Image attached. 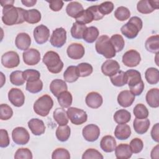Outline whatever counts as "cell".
<instances>
[{
    "label": "cell",
    "mask_w": 159,
    "mask_h": 159,
    "mask_svg": "<svg viewBox=\"0 0 159 159\" xmlns=\"http://www.w3.org/2000/svg\"><path fill=\"white\" fill-rule=\"evenodd\" d=\"M25 9L14 7V5L4 6L2 9V21L7 25H13L23 23L24 20Z\"/></svg>",
    "instance_id": "obj_1"
},
{
    "label": "cell",
    "mask_w": 159,
    "mask_h": 159,
    "mask_svg": "<svg viewBox=\"0 0 159 159\" xmlns=\"http://www.w3.org/2000/svg\"><path fill=\"white\" fill-rule=\"evenodd\" d=\"M42 61L48 70L53 74L60 73L63 68L64 64L61 60L59 55L54 51L46 52L43 57Z\"/></svg>",
    "instance_id": "obj_2"
},
{
    "label": "cell",
    "mask_w": 159,
    "mask_h": 159,
    "mask_svg": "<svg viewBox=\"0 0 159 159\" xmlns=\"http://www.w3.org/2000/svg\"><path fill=\"white\" fill-rule=\"evenodd\" d=\"M95 48L99 54L102 55L106 58L109 59L116 56V50L107 35H101L97 39Z\"/></svg>",
    "instance_id": "obj_3"
},
{
    "label": "cell",
    "mask_w": 159,
    "mask_h": 159,
    "mask_svg": "<svg viewBox=\"0 0 159 159\" xmlns=\"http://www.w3.org/2000/svg\"><path fill=\"white\" fill-rule=\"evenodd\" d=\"M143 26L142 19L137 16L130 18L129 21L120 28L122 34L127 39H132L135 38Z\"/></svg>",
    "instance_id": "obj_4"
},
{
    "label": "cell",
    "mask_w": 159,
    "mask_h": 159,
    "mask_svg": "<svg viewBox=\"0 0 159 159\" xmlns=\"http://www.w3.org/2000/svg\"><path fill=\"white\" fill-rule=\"evenodd\" d=\"M53 106V101L51 96L44 94L38 98L34 104V112L42 117L47 116Z\"/></svg>",
    "instance_id": "obj_5"
},
{
    "label": "cell",
    "mask_w": 159,
    "mask_h": 159,
    "mask_svg": "<svg viewBox=\"0 0 159 159\" xmlns=\"http://www.w3.org/2000/svg\"><path fill=\"white\" fill-rule=\"evenodd\" d=\"M66 113L71 122L76 125H81L86 122L88 119L86 112L84 110L77 107H69Z\"/></svg>",
    "instance_id": "obj_6"
},
{
    "label": "cell",
    "mask_w": 159,
    "mask_h": 159,
    "mask_svg": "<svg viewBox=\"0 0 159 159\" xmlns=\"http://www.w3.org/2000/svg\"><path fill=\"white\" fill-rule=\"evenodd\" d=\"M66 41V31L63 27L55 29L51 35L50 42L53 47L61 48Z\"/></svg>",
    "instance_id": "obj_7"
},
{
    "label": "cell",
    "mask_w": 159,
    "mask_h": 159,
    "mask_svg": "<svg viewBox=\"0 0 159 159\" xmlns=\"http://www.w3.org/2000/svg\"><path fill=\"white\" fill-rule=\"evenodd\" d=\"M12 139L16 144L23 145L29 142L30 134L24 127H17L14 128L12 132Z\"/></svg>",
    "instance_id": "obj_8"
},
{
    "label": "cell",
    "mask_w": 159,
    "mask_h": 159,
    "mask_svg": "<svg viewBox=\"0 0 159 159\" xmlns=\"http://www.w3.org/2000/svg\"><path fill=\"white\" fill-rule=\"evenodd\" d=\"M1 63L4 67L7 68L17 67L20 63L19 56L14 51L7 52L1 57Z\"/></svg>",
    "instance_id": "obj_9"
},
{
    "label": "cell",
    "mask_w": 159,
    "mask_h": 159,
    "mask_svg": "<svg viewBox=\"0 0 159 159\" xmlns=\"http://www.w3.org/2000/svg\"><path fill=\"white\" fill-rule=\"evenodd\" d=\"M122 63L128 67H135L139 65L141 61L140 53L135 50H129L122 56Z\"/></svg>",
    "instance_id": "obj_10"
},
{
    "label": "cell",
    "mask_w": 159,
    "mask_h": 159,
    "mask_svg": "<svg viewBox=\"0 0 159 159\" xmlns=\"http://www.w3.org/2000/svg\"><path fill=\"white\" fill-rule=\"evenodd\" d=\"M82 134L86 141L94 142L98 139L100 135V129L96 124H90L83 127Z\"/></svg>",
    "instance_id": "obj_11"
},
{
    "label": "cell",
    "mask_w": 159,
    "mask_h": 159,
    "mask_svg": "<svg viewBox=\"0 0 159 159\" xmlns=\"http://www.w3.org/2000/svg\"><path fill=\"white\" fill-rule=\"evenodd\" d=\"M159 8L158 1L141 0L138 2L137 5V11L143 14H147L152 12L155 9Z\"/></svg>",
    "instance_id": "obj_12"
},
{
    "label": "cell",
    "mask_w": 159,
    "mask_h": 159,
    "mask_svg": "<svg viewBox=\"0 0 159 159\" xmlns=\"http://www.w3.org/2000/svg\"><path fill=\"white\" fill-rule=\"evenodd\" d=\"M34 37L38 44H43L47 42L50 37V30L45 25L41 24L37 26L34 30Z\"/></svg>",
    "instance_id": "obj_13"
},
{
    "label": "cell",
    "mask_w": 159,
    "mask_h": 159,
    "mask_svg": "<svg viewBox=\"0 0 159 159\" xmlns=\"http://www.w3.org/2000/svg\"><path fill=\"white\" fill-rule=\"evenodd\" d=\"M8 99L10 102L16 107H21L25 102V96L19 88H11L8 92Z\"/></svg>",
    "instance_id": "obj_14"
},
{
    "label": "cell",
    "mask_w": 159,
    "mask_h": 159,
    "mask_svg": "<svg viewBox=\"0 0 159 159\" xmlns=\"http://www.w3.org/2000/svg\"><path fill=\"white\" fill-rule=\"evenodd\" d=\"M24 62L27 65H35L40 60L41 56L39 51L35 48H29L22 53Z\"/></svg>",
    "instance_id": "obj_15"
},
{
    "label": "cell",
    "mask_w": 159,
    "mask_h": 159,
    "mask_svg": "<svg viewBox=\"0 0 159 159\" xmlns=\"http://www.w3.org/2000/svg\"><path fill=\"white\" fill-rule=\"evenodd\" d=\"M66 53L69 58L73 60H79L83 57L85 50L81 43H72L68 47Z\"/></svg>",
    "instance_id": "obj_16"
},
{
    "label": "cell",
    "mask_w": 159,
    "mask_h": 159,
    "mask_svg": "<svg viewBox=\"0 0 159 159\" xmlns=\"http://www.w3.org/2000/svg\"><path fill=\"white\" fill-rule=\"evenodd\" d=\"M120 65L114 60H107L101 66L102 73L107 76H111L117 73L120 70Z\"/></svg>",
    "instance_id": "obj_17"
},
{
    "label": "cell",
    "mask_w": 159,
    "mask_h": 159,
    "mask_svg": "<svg viewBox=\"0 0 159 159\" xmlns=\"http://www.w3.org/2000/svg\"><path fill=\"white\" fill-rule=\"evenodd\" d=\"M135 95L129 90H124L117 96V102L123 107L130 106L135 101Z\"/></svg>",
    "instance_id": "obj_18"
},
{
    "label": "cell",
    "mask_w": 159,
    "mask_h": 159,
    "mask_svg": "<svg viewBox=\"0 0 159 159\" xmlns=\"http://www.w3.org/2000/svg\"><path fill=\"white\" fill-rule=\"evenodd\" d=\"M85 102L89 107L92 109H98L102 105L103 99L99 93L93 91L87 94Z\"/></svg>",
    "instance_id": "obj_19"
},
{
    "label": "cell",
    "mask_w": 159,
    "mask_h": 159,
    "mask_svg": "<svg viewBox=\"0 0 159 159\" xmlns=\"http://www.w3.org/2000/svg\"><path fill=\"white\" fill-rule=\"evenodd\" d=\"M28 127L32 133L35 135H40L45 131V126L43 120L37 119H31L28 122Z\"/></svg>",
    "instance_id": "obj_20"
},
{
    "label": "cell",
    "mask_w": 159,
    "mask_h": 159,
    "mask_svg": "<svg viewBox=\"0 0 159 159\" xmlns=\"http://www.w3.org/2000/svg\"><path fill=\"white\" fill-rule=\"evenodd\" d=\"M31 44V39L29 35L25 32L17 34L15 40V45L20 50H27Z\"/></svg>",
    "instance_id": "obj_21"
},
{
    "label": "cell",
    "mask_w": 159,
    "mask_h": 159,
    "mask_svg": "<svg viewBox=\"0 0 159 159\" xmlns=\"http://www.w3.org/2000/svg\"><path fill=\"white\" fill-rule=\"evenodd\" d=\"M68 86L66 82L61 79L53 80L50 84V89L54 96L58 97L60 93L67 91Z\"/></svg>",
    "instance_id": "obj_22"
},
{
    "label": "cell",
    "mask_w": 159,
    "mask_h": 159,
    "mask_svg": "<svg viewBox=\"0 0 159 159\" xmlns=\"http://www.w3.org/2000/svg\"><path fill=\"white\" fill-rule=\"evenodd\" d=\"M125 74L127 78V84L129 88H132L140 83L143 81L142 80L140 73L135 70L130 69L125 71Z\"/></svg>",
    "instance_id": "obj_23"
},
{
    "label": "cell",
    "mask_w": 159,
    "mask_h": 159,
    "mask_svg": "<svg viewBox=\"0 0 159 159\" xmlns=\"http://www.w3.org/2000/svg\"><path fill=\"white\" fill-rule=\"evenodd\" d=\"M131 134V129L129 125L125 124H118L114 130L115 137L120 140H127Z\"/></svg>",
    "instance_id": "obj_24"
},
{
    "label": "cell",
    "mask_w": 159,
    "mask_h": 159,
    "mask_svg": "<svg viewBox=\"0 0 159 159\" xmlns=\"http://www.w3.org/2000/svg\"><path fill=\"white\" fill-rule=\"evenodd\" d=\"M100 147L105 152H112L116 147V141L111 135L104 136L101 140Z\"/></svg>",
    "instance_id": "obj_25"
},
{
    "label": "cell",
    "mask_w": 159,
    "mask_h": 159,
    "mask_svg": "<svg viewBox=\"0 0 159 159\" xmlns=\"http://www.w3.org/2000/svg\"><path fill=\"white\" fill-rule=\"evenodd\" d=\"M115 155L118 159H128L131 157L132 152L129 145L120 143L115 148Z\"/></svg>",
    "instance_id": "obj_26"
},
{
    "label": "cell",
    "mask_w": 159,
    "mask_h": 159,
    "mask_svg": "<svg viewBox=\"0 0 159 159\" xmlns=\"http://www.w3.org/2000/svg\"><path fill=\"white\" fill-rule=\"evenodd\" d=\"M150 125L149 119L135 118L133 122L134 130L139 134H143L147 132Z\"/></svg>",
    "instance_id": "obj_27"
},
{
    "label": "cell",
    "mask_w": 159,
    "mask_h": 159,
    "mask_svg": "<svg viewBox=\"0 0 159 159\" xmlns=\"http://www.w3.org/2000/svg\"><path fill=\"white\" fill-rule=\"evenodd\" d=\"M146 101L147 104L153 108L159 106V89L158 88H152L150 89L146 94Z\"/></svg>",
    "instance_id": "obj_28"
},
{
    "label": "cell",
    "mask_w": 159,
    "mask_h": 159,
    "mask_svg": "<svg viewBox=\"0 0 159 159\" xmlns=\"http://www.w3.org/2000/svg\"><path fill=\"white\" fill-rule=\"evenodd\" d=\"M84 10L82 4L77 1H71L68 4L66 7L67 14L73 17L76 18Z\"/></svg>",
    "instance_id": "obj_29"
},
{
    "label": "cell",
    "mask_w": 159,
    "mask_h": 159,
    "mask_svg": "<svg viewBox=\"0 0 159 159\" xmlns=\"http://www.w3.org/2000/svg\"><path fill=\"white\" fill-rule=\"evenodd\" d=\"M41 13L36 9L25 10L24 13V20L29 24H37L41 20Z\"/></svg>",
    "instance_id": "obj_30"
},
{
    "label": "cell",
    "mask_w": 159,
    "mask_h": 159,
    "mask_svg": "<svg viewBox=\"0 0 159 159\" xmlns=\"http://www.w3.org/2000/svg\"><path fill=\"white\" fill-rule=\"evenodd\" d=\"M146 50L151 53H157L159 52V35H152L149 37L145 43Z\"/></svg>",
    "instance_id": "obj_31"
},
{
    "label": "cell",
    "mask_w": 159,
    "mask_h": 159,
    "mask_svg": "<svg viewBox=\"0 0 159 159\" xmlns=\"http://www.w3.org/2000/svg\"><path fill=\"white\" fill-rule=\"evenodd\" d=\"M99 32L97 27L94 26H91L87 27L84 32L83 39L87 43H93L98 39Z\"/></svg>",
    "instance_id": "obj_32"
},
{
    "label": "cell",
    "mask_w": 159,
    "mask_h": 159,
    "mask_svg": "<svg viewBox=\"0 0 159 159\" xmlns=\"http://www.w3.org/2000/svg\"><path fill=\"white\" fill-rule=\"evenodd\" d=\"M53 117L59 125H65L68 123V117L66 111L63 108H57L53 111Z\"/></svg>",
    "instance_id": "obj_33"
},
{
    "label": "cell",
    "mask_w": 159,
    "mask_h": 159,
    "mask_svg": "<svg viewBox=\"0 0 159 159\" xmlns=\"http://www.w3.org/2000/svg\"><path fill=\"white\" fill-rule=\"evenodd\" d=\"M113 118L114 121L118 124H126L130 120L131 114L125 109H119L114 113Z\"/></svg>",
    "instance_id": "obj_34"
},
{
    "label": "cell",
    "mask_w": 159,
    "mask_h": 159,
    "mask_svg": "<svg viewBox=\"0 0 159 159\" xmlns=\"http://www.w3.org/2000/svg\"><path fill=\"white\" fill-rule=\"evenodd\" d=\"M110 80L112 84L117 87L123 86L127 83L125 72L121 70H119L117 73L110 76Z\"/></svg>",
    "instance_id": "obj_35"
},
{
    "label": "cell",
    "mask_w": 159,
    "mask_h": 159,
    "mask_svg": "<svg viewBox=\"0 0 159 159\" xmlns=\"http://www.w3.org/2000/svg\"><path fill=\"white\" fill-rule=\"evenodd\" d=\"M145 78L150 84H156L159 81V71L157 68H148L145 73Z\"/></svg>",
    "instance_id": "obj_36"
},
{
    "label": "cell",
    "mask_w": 159,
    "mask_h": 159,
    "mask_svg": "<svg viewBox=\"0 0 159 159\" xmlns=\"http://www.w3.org/2000/svg\"><path fill=\"white\" fill-rule=\"evenodd\" d=\"M56 137L57 139L60 142H66L68 140L70 134V127L67 125H59L56 130Z\"/></svg>",
    "instance_id": "obj_37"
},
{
    "label": "cell",
    "mask_w": 159,
    "mask_h": 159,
    "mask_svg": "<svg viewBox=\"0 0 159 159\" xmlns=\"http://www.w3.org/2000/svg\"><path fill=\"white\" fill-rule=\"evenodd\" d=\"M86 28L87 27L84 24H82L77 22H74L71 28V35L74 39H82L84 32Z\"/></svg>",
    "instance_id": "obj_38"
},
{
    "label": "cell",
    "mask_w": 159,
    "mask_h": 159,
    "mask_svg": "<svg viewBox=\"0 0 159 159\" xmlns=\"http://www.w3.org/2000/svg\"><path fill=\"white\" fill-rule=\"evenodd\" d=\"M63 78L68 83L75 82L79 78L76 66L73 65L68 66L63 73Z\"/></svg>",
    "instance_id": "obj_39"
},
{
    "label": "cell",
    "mask_w": 159,
    "mask_h": 159,
    "mask_svg": "<svg viewBox=\"0 0 159 159\" xmlns=\"http://www.w3.org/2000/svg\"><path fill=\"white\" fill-rule=\"evenodd\" d=\"M57 100L63 108H68L72 104L73 97L69 91H65L60 94L57 97Z\"/></svg>",
    "instance_id": "obj_40"
},
{
    "label": "cell",
    "mask_w": 159,
    "mask_h": 159,
    "mask_svg": "<svg viewBox=\"0 0 159 159\" xmlns=\"http://www.w3.org/2000/svg\"><path fill=\"white\" fill-rule=\"evenodd\" d=\"M76 22L84 24L86 25V24H89L91 23L93 20H94V16L92 14V12L90 11V10L87 8L86 9H84L76 18Z\"/></svg>",
    "instance_id": "obj_41"
},
{
    "label": "cell",
    "mask_w": 159,
    "mask_h": 159,
    "mask_svg": "<svg viewBox=\"0 0 159 159\" xmlns=\"http://www.w3.org/2000/svg\"><path fill=\"white\" fill-rule=\"evenodd\" d=\"M110 40L116 50V52H119L124 48L125 42L122 35L119 34H114L111 36Z\"/></svg>",
    "instance_id": "obj_42"
},
{
    "label": "cell",
    "mask_w": 159,
    "mask_h": 159,
    "mask_svg": "<svg viewBox=\"0 0 159 159\" xmlns=\"http://www.w3.org/2000/svg\"><path fill=\"white\" fill-rule=\"evenodd\" d=\"M79 77H86L89 76L93 71L91 65L88 63H81L76 66Z\"/></svg>",
    "instance_id": "obj_43"
},
{
    "label": "cell",
    "mask_w": 159,
    "mask_h": 159,
    "mask_svg": "<svg viewBox=\"0 0 159 159\" xmlns=\"http://www.w3.org/2000/svg\"><path fill=\"white\" fill-rule=\"evenodd\" d=\"M133 113L137 119H146L149 114L148 109L143 104H137L134 108Z\"/></svg>",
    "instance_id": "obj_44"
},
{
    "label": "cell",
    "mask_w": 159,
    "mask_h": 159,
    "mask_svg": "<svg viewBox=\"0 0 159 159\" xmlns=\"http://www.w3.org/2000/svg\"><path fill=\"white\" fill-rule=\"evenodd\" d=\"M11 83L16 86H21L25 83V79L23 76V71L17 70L12 71L9 76Z\"/></svg>",
    "instance_id": "obj_45"
},
{
    "label": "cell",
    "mask_w": 159,
    "mask_h": 159,
    "mask_svg": "<svg viewBox=\"0 0 159 159\" xmlns=\"http://www.w3.org/2000/svg\"><path fill=\"white\" fill-rule=\"evenodd\" d=\"M114 16L119 21H124L130 17V12L128 8L124 6H119L115 11Z\"/></svg>",
    "instance_id": "obj_46"
},
{
    "label": "cell",
    "mask_w": 159,
    "mask_h": 159,
    "mask_svg": "<svg viewBox=\"0 0 159 159\" xmlns=\"http://www.w3.org/2000/svg\"><path fill=\"white\" fill-rule=\"evenodd\" d=\"M43 88V83L39 79L38 80L27 82L25 89L27 91L31 93H37L42 90Z\"/></svg>",
    "instance_id": "obj_47"
},
{
    "label": "cell",
    "mask_w": 159,
    "mask_h": 159,
    "mask_svg": "<svg viewBox=\"0 0 159 159\" xmlns=\"http://www.w3.org/2000/svg\"><path fill=\"white\" fill-rule=\"evenodd\" d=\"M23 76L27 82H31L39 80L40 73L36 70L27 69L23 71Z\"/></svg>",
    "instance_id": "obj_48"
},
{
    "label": "cell",
    "mask_w": 159,
    "mask_h": 159,
    "mask_svg": "<svg viewBox=\"0 0 159 159\" xmlns=\"http://www.w3.org/2000/svg\"><path fill=\"white\" fill-rule=\"evenodd\" d=\"M13 111L12 108L6 104H1L0 106V119L2 120H6L12 117Z\"/></svg>",
    "instance_id": "obj_49"
},
{
    "label": "cell",
    "mask_w": 159,
    "mask_h": 159,
    "mask_svg": "<svg viewBox=\"0 0 159 159\" xmlns=\"http://www.w3.org/2000/svg\"><path fill=\"white\" fill-rule=\"evenodd\" d=\"M32 152L27 148H20L17 150L14 155L16 159H32Z\"/></svg>",
    "instance_id": "obj_50"
},
{
    "label": "cell",
    "mask_w": 159,
    "mask_h": 159,
    "mask_svg": "<svg viewBox=\"0 0 159 159\" xmlns=\"http://www.w3.org/2000/svg\"><path fill=\"white\" fill-rule=\"evenodd\" d=\"M52 159H70V152L64 148H57L52 153Z\"/></svg>",
    "instance_id": "obj_51"
},
{
    "label": "cell",
    "mask_w": 159,
    "mask_h": 159,
    "mask_svg": "<svg viewBox=\"0 0 159 159\" xmlns=\"http://www.w3.org/2000/svg\"><path fill=\"white\" fill-rule=\"evenodd\" d=\"M104 157L97 150L94 148H88L83 154V159H102Z\"/></svg>",
    "instance_id": "obj_52"
},
{
    "label": "cell",
    "mask_w": 159,
    "mask_h": 159,
    "mask_svg": "<svg viewBox=\"0 0 159 159\" xmlns=\"http://www.w3.org/2000/svg\"><path fill=\"white\" fill-rule=\"evenodd\" d=\"M129 146L132 153H139L142 150L143 148V143L140 139L134 138L130 141Z\"/></svg>",
    "instance_id": "obj_53"
},
{
    "label": "cell",
    "mask_w": 159,
    "mask_h": 159,
    "mask_svg": "<svg viewBox=\"0 0 159 159\" xmlns=\"http://www.w3.org/2000/svg\"><path fill=\"white\" fill-rule=\"evenodd\" d=\"M99 11L102 15H105L111 13L114 9V4L111 1H105L98 5Z\"/></svg>",
    "instance_id": "obj_54"
},
{
    "label": "cell",
    "mask_w": 159,
    "mask_h": 159,
    "mask_svg": "<svg viewBox=\"0 0 159 159\" xmlns=\"http://www.w3.org/2000/svg\"><path fill=\"white\" fill-rule=\"evenodd\" d=\"M10 143V139L8 135L7 131L5 129L0 130V147L5 148L9 146Z\"/></svg>",
    "instance_id": "obj_55"
},
{
    "label": "cell",
    "mask_w": 159,
    "mask_h": 159,
    "mask_svg": "<svg viewBox=\"0 0 159 159\" xmlns=\"http://www.w3.org/2000/svg\"><path fill=\"white\" fill-rule=\"evenodd\" d=\"M48 2L49 3V7L55 12L60 11L64 4L62 1H48Z\"/></svg>",
    "instance_id": "obj_56"
},
{
    "label": "cell",
    "mask_w": 159,
    "mask_h": 159,
    "mask_svg": "<svg viewBox=\"0 0 159 159\" xmlns=\"http://www.w3.org/2000/svg\"><path fill=\"white\" fill-rule=\"evenodd\" d=\"M88 8L92 12V14H93V15L94 16V20H101V19L103 18L104 16L102 15L101 14V12H99V8H98V5L92 6H90V7H89Z\"/></svg>",
    "instance_id": "obj_57"
},
{
    "label": "cell",
    "mask_w": 159,
    "mask_h": 159,
    "mask_svg": "<svg viewBox=\"0 0 159 159\" xmlns=\"http://www.w3.org/2000/svg\"><path fill=\"white\" fill-rule=\"evenodd\" d=\"M158 130H159V124L157 123L155 124L151 130V136L152 139L157 142H159V136H158Z\"/></svg>",
    "instance_id": "obj_58"
},
{
    "label": "cell",
    "mask_w": 159,
    "mask_h": 159,
    "mask_svg": "<svg viewBox=\"0 0 159 159\" xmlns=\"http://www.w3.org/2000/svg\"><path fill=\"white\" fill-rule=\"evenodd\" d=\"M21 2L26 7H32V6H34L36 4L37 1L36 0H30V1L29 0H22Z\"/></svg>",
    "instance_id": "obj_59"
},
{
    "label": "cell",
    "mask_w": 159,
    "mask_h": 159,
    "mask_svg": "<svg viewBox=\"0 0 159 159\" xmlns=\"http://www.w3.org/2000/svg\"><path fill=\"white\" fill-rule=\"evenodd\" d=\"M151 158L152 159L158 158V145H156L151 152Z\"/></svg>",
    "instance_id": "obj_60"
},
{
    "label": "cell",
    "mask_w": 159,
    "mask_h": 159,
    "mask_svg": "<svg viewBox=\"0 0 159 159\" xmlns=\"http://www.w3.org/2000/svg\"><path fill=\"white\" fill-rule=\"evenodd\" d=\"M1 6L4 7V6H9V5H13L14 3V1H11V0H1L0 1Z\"/></svg>",
    "instance_id": "obj_61"
}]
</instances>
